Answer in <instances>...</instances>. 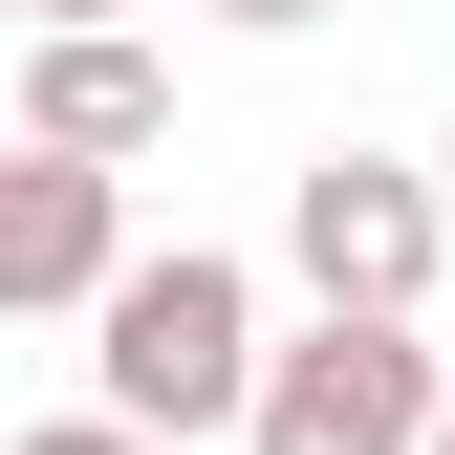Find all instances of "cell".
Here are the masks:
<instances>
[{"mask_svg": "<svg viewBox=\"0 0 455 455\" xmlns=\"http://www.w3.org/2000/svg\"><path fill=\"white\" fill-rule=\"evenodd\" d=\"M87 369H108V412H131V434H239V412H260V282L217 260V239H174V260H108Z\"/></svg>", "mask_w": 455, "mask_h": 455, "instance_id": "cell-1", "label": "cell"}, {"mask_svg": "<svg viewBox=\"0 0 455 455\" xmlns=\"http://www.w3.org/2000/svg\"><path fill=\"white\" fill-rule=\"evenodd\" d=\"M22 131H44V152H108V174H131V152L174 131V66H152L131 22H22Z\"/></svg>", "mask_w": 455, "mask_h": 455, "instance_id": "cell-5", "label": "cell"}, {"mask_svg": "<svg viewBox=\"0 0 455 455\" xmlns=\"http://www.w3.org/2000/svg\"><path fill=\"white\" fill-rule=\"evenodd\" d=\"M217 22H239V44H304V22H347V0H217Z\"/></svg>", "mask_w": 455, "mask_h": 455, "instance_id": "cell-7", "label": "cell"}, {"mask_svg": "<svg viewBox=\"0 0 455 455\" xmlns=\"http://www.w3.org/2000/svg\"><path fill=\"white\" fill-rule=\"evenodd\" d=\"M108 260H131V196H108V152L0 131V325H22V304H108Z\"/></svg>", "mask_w": 455, "mask_h": 455, "instance_id": "cell-4", "label": "cell"}, {"mask_svg": "<svg viewBox=\"0 0 455 455\" xmlns=\"http://www.w3.org/2000/svg\"><path fill=\"white\" fill-rule=\"evenodd\" d=\"M22 455H196V434H131V412H66V434H22Z\"/></svg>", "mask_w": 455, "mask_h": 455, "instance_id": "cell-6", "label": "cell"}, {"mask_svg": "<svg viewBox=\"0 0 455 455\" xmlns=\"http://www.w3.org/2000/svg\"><path fill=\"white\" fill-rule=\"evenodd\" d=\"M434 325L412 304H325L304 347H260V412H239V455H434Z\"/></svg>", "mask_w": 455, "mask_h": 455, "instance_id": "cell-2", "label": "cell"}, {"mask_svg": "<svg viewBox=\"0 0 455 455\" xmlns=\"http://www.w3.org/2000/svg\"><path fill=\"white\" fill-rule=\"evenodd\" d=\"M434 196H455V152H434Z\"/></svg>", "mask_w": 455, "mask_h": 455, "instance_id": "cell-10", "label": "cell"}, {"mask_svg": "<svg viewBox=\"0 0 455 455\" xmlns=\"http://www.w3.org/2000/svg\"><path fill=\"white\" fill-rule=\"evenodd\" d=\"M0 22H131V0H0Z\"/></svg>", "mask_w": 455, "mask_h": 455, "instance_id": "cell-8", "label": "cell"}, {"mask_svg": "<svg viewBox=\"0 0 455 455\" xmlns=\"http://www.w3.org/2000/svg\"><path fill=\"white\" fill-rule=\"evenodd\" d=\"M434 455H455V390H434Z\"/></svg>", "mask_w": 455, "mask_h": 455, "instance_id": "cell-9", "label": "cell"}, {"mask_svg": "<svg viewBox=\"0 0 455 455\" xmlns=\"http://www.w3.org/2000/svg\"><path fill=\"white\" fill-rule=\"evenodd\" d=\"M282 260H304V304H412V325H434L455 196H434V174H390V152H304V196H282Z\"/></svg>", "mask_w": 455, "mask_h": 455, "instance_id": "cell-3", "label": "cell"}]
</instances>
